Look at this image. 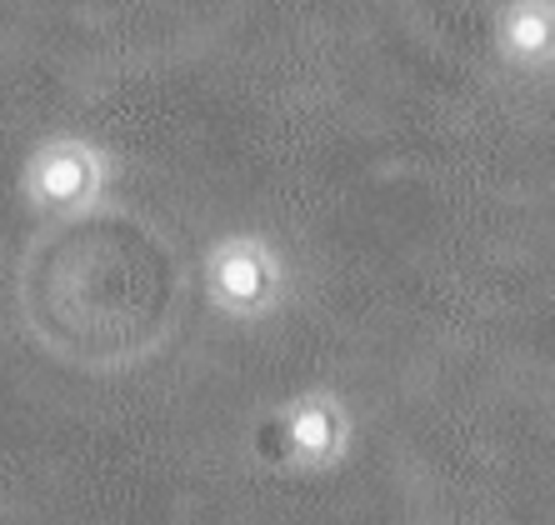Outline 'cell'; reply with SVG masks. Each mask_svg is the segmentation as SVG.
<instances>
[{"mask_svg": "<svg viewBox=\"0 0 555 525\" xmlns=\"http://www.w3.org/2000/svg\"><path fill=\"white\" fill-rule=\"evenodd\" d=\"M285 425H291V446L285 450L300 456L306 465H321L340 450V415L325 400H300V410H291Z\"/></svg>", "mask_w": 555, "mask_h": 525, "instance_id": "cell-4", "label": "cell"}, {"mask_svg": "<svg viewBox=\"0 0 555 525\" xmlns=\"http://www.w3.org/2000/svg\"><path fill=\"white\" fill-rule=\"evenodd\" d=\"M206 285L216 295L220 310L231 316H260L275 306L281 295V260L271 245L250 241V235H231L220 241L206 260Z\"/></svg>", "mask_w": 555, "mask_h": 525, "instance_id": "cell-2", "label": "cell"}, {"mask_svg": "<svg viewBox=\"0 0 555 525\" xmlns=\"http://www.w3.org/2000/svg\"><path fill=\"white\" fill-rule=\"evenodd\" d=\"M105 155L80 136L46 141L26 166V195L40 210H86L105 191Z\"/></svg>", "mask_w": 555, "mask_h": 525, "instance_id": "cell-1", "label": "cell"}, {"mask_svg": "<svg viewBox=\"0 0 555 525\" xmlns=\"http://www.w3.org/2000/svg\"><path fill=\"white\" fill-rule=\"evenodd\" d=\"M501 46H505V55L520 65L551 61L555 55V5L551 0H526V5H516V11L505 15Z\"/></svg>", "mask_w": 555, "mask_h": 525, "instance_id": "cell-3", "label": "cell"}]
</instances>
